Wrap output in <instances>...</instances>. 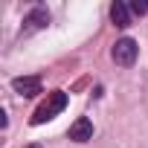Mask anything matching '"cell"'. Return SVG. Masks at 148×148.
Wrapping results in <instances>:
<instances>
[{"instance_id": "obj_1", "label": "cell", "mask_w": 148, "mask_h": 148, "mask_svg": "<svg viewBox=\"0 0 148 148\" xmlns=\"http://www.w3.org/2000/svg\"><path fill=\"white\" fill-rule=\"evenodd\" d=\"M64 108H67V93H61V90L47 93V102L38 105V110L32 113V125H44V122H49V119L58 116Z\"/></svg>"}, {"instance_id": "obj_2", "label": "cell", "mask_w": 148, "mask_h": 148, "mask_svg": "<svg viewBox=\"0 0 148 148\" xmlns=\"http://www.w3.org/2000/svg\"><path fill=\"white\" fill-rule=\"evenodd\" d=\"M136 52H139V47H136V41H131V38H122V41H116L113 44V61L119 64V67H131L134 61H136Z\"/></svg>"}, {"instance_id": "obj_3", "label": "cell", "mask_w": 148, "mask_h": 148, "mask_svg": "<svg viewBox=\"0 0 148 148\" xmlns=\"http://www.w3.org/2000/svg\"><path fill=\"white\" fill-rule=\"evenodd\" d=\"M67 136H70L73 142H87V139H93V122H90L87 116H79L76 122L70 125Z\"/></svg>"}, {"instance_id": "obj_4", "label": "cell", "mask_w": 148, "mask_h": 148, "mask_svg": "<svg viewBox=\"0 0 148 148\" xmlns=\"http://www.w3.org/2000/svg\"><path fill=\"white\" fill-rule=\"evenodd\" d=\"M12 87H15V93H21V96L32 99V96H38V93H41V79H38V76H21V79H15V82H12Z\"/></svg>"}, {"instance_id": "obj_5", "label": "cell", "mask_w": 148, "mask_h": 148, "mask_svg": "<svg viewBox=\"0 0 148 148\" xmlns=\"http://www.w3.org/2000/svg\"><path fill=\"white\" fill-rule=\"evenodd\" d=\"M110 21L119 26V29H125V26H131V9L125 6V3H119V0H116V3L110 6Z\"/></svg>"}, {"instance_id": "obj_6", "label": "cell", "mask_w": 148, "mask_h": 148, "mask_svg": "<svg viewBox=\"0 0 148 148\" xmlns=\"http://www.w3.org/2000/svg\"><path fill=\"white\" fill-rule=\"evenodd\" d=\"M23 23H26V29H44V26L49 23V12L38 6V9H32V12H29V18H26Z\"/></svg>"}, {"instance_id": "obj_7", "label": "cell", "mask_w": 148, "mask_h": 148, "mask_svg": "<svg viewBox=\"0 0 148 148\" xmlns=\"http://www.w3.org/2000/svg\"><path fill=\"white\" fill-rule=\"evenodd\" d=\"M131 12L145 15V12H148V0H134V3H131Z\"/></svg>"}, {"instance_id": "obj_8", "label": "cell", "mask_w": 148, "mask_h": 148, "mask_svg": "<svg viewBox=\"0 0 148 148\" xmlns=\"http://www.w3.org/2000/svg\"><path fill=\"white\" fill-rule=\"evenodd\" d=\"M26 148H41V145H26Z\"/></svg>"}]
</instances>
